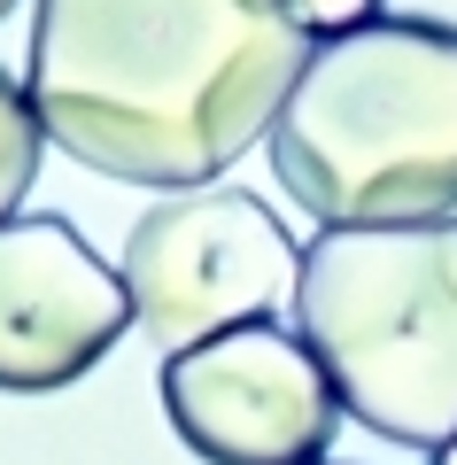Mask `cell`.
I'll return each mask as SVG.
<instances>
[{"instance_id": "obj_2", "label": "cell", "mask_w": 457, "mask_h": 465, "mask_svg": "<svg viewBox=\"0 0 457 465\" xmlns=\"http://www.w3.org/2000/svg\"><path fill=\"white\" fill-rule=\"evenodd\" d=\"M272 171L318 225L457 217V24L373 16L318 39L272 116Z\"/></svg>"}, {"instance_id": "obj_8", "label": "cell", "mask_w": 457, "mask_h": 465, "mask_svg": "<svg viewBox=\"0 0 457 465\" xmlns=\"http://www.w3.org/2000/svg\"><path fill=\"white\" fill-rule=\"evenodd\" d=\"M287 8L311 39H333V32H357V24L388 16V0H287Z\"/></svg>"}, {"instance_id": "obj_1", "label": "cell", "mask_w": 457, "mask_h": 465, "mask_svg": "<svg viewBox=\"0 0 457 465\" xmlns=\"http://www.w3.org/2000/svg\"><path fill=\"white\" fill-rule=\"evenodd\" d=\"M311 47L287 0H39L24 94L85 171L194 194L272 140Z\"/></svg>"}, {"instance_id": "obj_3", "label": "cell", "mask_w": 457, "mask_h": 465, "mask_svg": "<svg viewBox=\"0 0 457 465\" xmlns=\"http://www.w3.org/2000/svg\"><path fill=\"white\" fill-rule=\"evenodd\" d=\"M294 333L364 434L426 458L457 442V217L318 225L294 272Z\"/></svg>"}, {"instance_id": "obj_9", "label": "cell", "mask_w": 457, "mask_h": 465, "mask_svg": "<svg viewBox=\"0 0 457 465\" xmlns=\"http://www.w3.org/2000/svg\"><path fill=\"white\" fill-rule=\"evenodd\" d=\"M434 465H457V442H442V450H434Z\"/></svg>"}, {"instance_id": "obj_6", "label": "cell", "mask_w": 457, "mask_h": 465, "mask_svg": "<svg viewBox=\"0 0 457 465\" xmlns=\"http://www.w3.org/2000/svg\"><path fill=\"white\" fill-rule=\"evenodd\" d=\"M132 333V295L70 217H0V388L55 396Z\"/></svg>"}, {"instance_id": "obj_4", "label": "cell", "mask_w": 457, "mask_h": 465, "mask_svg": "<svg viewBox=\"0 0 457 465\" xmlns=\"http://www.w3.org/2000/svg\"><path fill=\"white\" fill-rule=\"evenodd\" d=\"M294 272H303L294 232L248 186H194V194L155 202L116 256L132 326H147L171 349L272 318L279 295L294 302Z\"/></svg>"}, {"instance_id": "obj_5", "label": "cell", "mask_w": 457, "mask_h": 465, "mask_svg": "<svg viewBox=\"0 0 457 465\" xmlns=\"http://www.w3.org/2000/svg\"><path fill=\"white\" fill-rule=\"evenodd\" d=\"M171 434L202 465H326L342 403L311 341L279 318H248L164 357Z\"/></svg>"}, {"instance_id": "obj_10", "label": "cell", "mask_w": 457, "mask_h": 465, "mask_svg": "<svg viewBox=\"0 0 457 465\" xmlns=\"http://www.w3.org/2000/svg\"><path fill=\"white\" fill-rule=\"evenodd\" d=\"M0 16H16V0H0Z\"/></svg>"}, {"instance_id": "obj_7", "label": "cell", "mask_w": 457, "mask_h": 465, "mask_svg": "<svg viewBox=\"0 0 457 465\" xmlns=\"http://www.w3.org/2000/svg\"><path fill=\"white\" fill-rule=\"evenodd\" d=\"M47 163V124H39L32 94L0 70V217H24V194L39 186Z\"/></svg>"}]
</instances>
